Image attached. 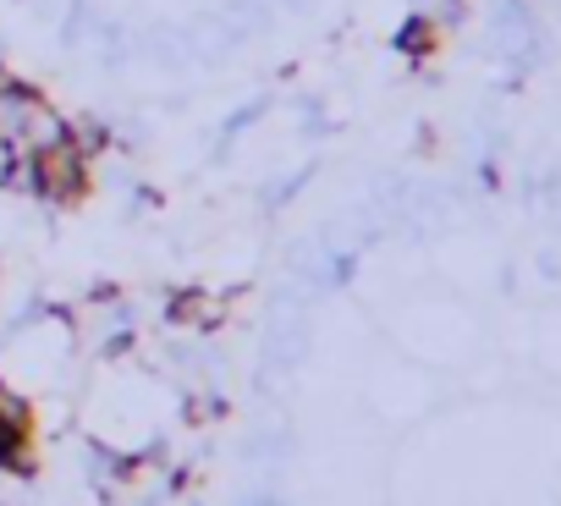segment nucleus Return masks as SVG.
Returning a JSON list of instances; mask_svg holds the SVG:
<instances>
[{"label": "nucleus", "mask_w": 561, "mask_h": 506, "mask_svg": "<svg viewBox=\"0 0 561 506\" xmlns=\"http://www.w3.org/2000/svg\"><path fill=\"white\" fill-rule=\"evenodd\" d=\"M28 193L45 204H78L89 193V154L67 133L28 149Z\"/></svg>", "instance_id": "f257e3e1"}, {"label": "nucleus", "mask_w": 561, "mask_h": 506, "mask_svg": "<svg viewBox=\"0 0 561 506\" xmlns=\"http://www.w3.org/2000/svg\"><path fill=\"white\" fill-rule=\"evenodd\" d=\"M165 320H171V325H198V331H209V325L226 320V303L209 298V292H198V287H182V292L165 298Z\"/></svg>", "instance_id": "f03ea898"}, {"label": "nucleus", "mask_w": 561, "mask_h": 506, "mask_svg": "<svg viewBox=\"0 0 561 506\" xmlns=\"http://www.w3.org/2000/svg\"><path fill=\"white\" fill-rule=\"evenodd\" d=\"M397 50H402V56H413V61H424V56H435V50H440V28H435L430 18H408V23H402V34H397Z\"/></svg>", "instance_id": "7ed1b4c3"}, {"label": "nucleus", "mask_w": 561, "mask_h": 506, "mask_svg": "<svg viewBox=\"0 0 561 506\" xmlns=\"http://www.w3.org/2000/svg\"><path fill=\"white\" fill-rule=\"evenodd\" d=\"M28 424H7L0 418V468H12V473H28L34 457H28Z\"/></svg>", "instance_id": "20e7f679"}, {"label": "nucleus", "mask_w": 561, "mask_h": 506, "mask_svg": "<svg viewBox=\"0 0 561 506\" xmlns=\"http://www.w3.org/2000/svg\"><path fill=\"white\" fill-rule=\"evenodd\" d=\"M67 138H72V143H78L83 154H94V149L105 143V127H100L94 116H83V122H67Z\"/></svg>", "instance_id": "39448f33"}, {"label": "nucleus", "mask_w": 561, "mask_h": 506, "mask_svg": "<svg viewBox=\"0 0 561 506\" xmlns=\"http://www.w3.org/2000/svg\"><path fill=\"white\" fill-rule=\"evenodd\" d=\"M209 413H220V402H204V396H193V402H187V418H193V424H204Z\"/></svg>", "instance_id": "423d86ee"}]
</instances>
